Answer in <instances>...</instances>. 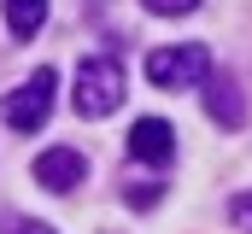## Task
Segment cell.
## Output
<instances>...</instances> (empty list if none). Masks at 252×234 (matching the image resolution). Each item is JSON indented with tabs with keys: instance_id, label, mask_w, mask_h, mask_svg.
Here are the masks:
<instances>
[{
	"instance_id": "cell-1",
	"label": "cell",
	"mask_w": 252,
	"mask_h": 234,
	"mask_svg": "<svg viewBox=\"0 0 252 234\" xmlns=\"http://www.w3.org/2000/svg\"><path fill=\"white\" fill-rule=\"evenodd\" d=\"M76 112L82 117H106V112H118V100H124V64L112 53H94V58H82L76 64Z\"/></svg>"
},
{
	"instance_id": "cell-2",
	"label": "cell",
	"mask_w": 252,
	"mask_h": 234,
	"mask_svg": "<svg viewBox=\"0 0 252 234\" xmlns=\"http://www.w3.org/2000/svg\"><path fill=\"white\" fill-rule=\"evenodd\" d=\"M211 76V53L199 41H182V47H158L147 53V82L153 88H193Z\"/></svg>"
},
{
	"instance_id": "cell-3",
	"label": "cell",
	"mask_w": 252,
	"mask_h": 234,
	"mask_svg": "<svg viewBox=\"0 0 252 234\" xmlns=\"http://www.w3.org/2000/svg\"><path fill=\"white\" fill-rule=\"evenodd\" d=\"M53 88H59V76H53V70H35L30 82H18V88L0 100V117H6L18 135L41 129V123H47V112H53Z\"/></svg>"
},
{
	"instance_id": "cell-4",
	"label": "cell",
	"mask_w": 252,
	"mask_h": 234,
	"mask_svg": "<svg viewBox=\"0 0 252 234\" xmlns=\"http://www.w3.org/2000/svg\"><path fill=\"white\" fill-rule=\"evenodd\" d=\"M82 176H88V164H82L76 146H47V152L35 158V181H41L47 193H70Z\"/></svg>"
},
{
	"instance_id": "cell-5",
	"label": "cell",
	"mask_w": 252,
	"mask_h": 234,
	"mask_svg": "<svg viewBox=\"0 0 252 234\" xmlns=\"http://www.w3.org/2000/svg\"><path fill=\"white\" fill-rule=\"evenodd\" d=\"M129 152H135L141 164H170V158H176V129H170L164 117H141V123L129 129Z\"/></svg>"
},
{
	"instance_id": "cell-6",
	"label": "cell",
	"mask_w": 252,
	"mask_h": 234,
	"mask_svg": "<svg viewBox=\"0 0 252 234\" xmlns=\"http://www.w3.org/2000/svg\"><path fill=\"white\" fill-rule=\"evenodd\" d=\"M205 112L217 117L223 129H241V123H247V100H241V88H235V76H217V82L205 88Z\"/></svg>"
},
{
	"instance_id": "cell-7",
	"label": "cell",
	"mask_w": 252,
	"mask_h": 234,
	"mask_svg": "<svg viewBox=\"0 0 252 234\" xmlns=\"http://www.w3.org/2000/svg\"><path fill=\"white\" fill-rule=\"evenodd\" d=\"M41 24H47V0H6V29L18 41H30Z\"/></svg>"
},
{
	"instance_id": "cell-8",
	"label": "cell",
	"mask_w": 252,
	"mask_h": 234,
	"mask_svg": "<svg viewBox=\"0 0 252 234\" xmlns=\"http://www.w3.org/2000/svg\"><path fill=\"white\" fill-rule=\"evenodd\" d=\"M147 12H158V18H182V12H193L199 0H141Z\"/></svg>"
},
{
	"instance_id": "cell-9",
	"label": "cell",
	"mask_w": 252,
	"mask_h": 234,
	"mask_svg": "<svg viewBox=\"0 0 252 234\" xmlns=\"http://www.w3.org/2000/svg\"><path fill=\"white\" fill-rule=\"evenodd\" d=\"M158 193H164V187H158V181H135V187H129V205H153V199H158Z\"/></svg>"
},
{
	"instance_id": "cell-10",
	"label": "cell",
	"mask_w": 252,
	"mask_h": 234,
	"mask_svg": "<svg viewBox=\"0 0 252 234\" xmlns=\"http://www.w3.org/2000/svg\"><path fill=\"white\" fill-rule=\"evenodd\" d=\"M235 229L252 234V193H241V199H235Z\"/></svg>"
},
{
	"instance_id": "cell-11",
	"label": "cell",
	"mask_w": 252,
	"mask_h": 234,
	"mask_svg": "<svg viewBox=\"0 0 252 234\" xmlns=\"http://www.w3.org/2000/svg\"><path fill=\"white\" fill-rule=\"evenodd\" d=\"M12 234H53V229H47L41 217H18V223H12Z\"/></svg>"
}]
</instances>
